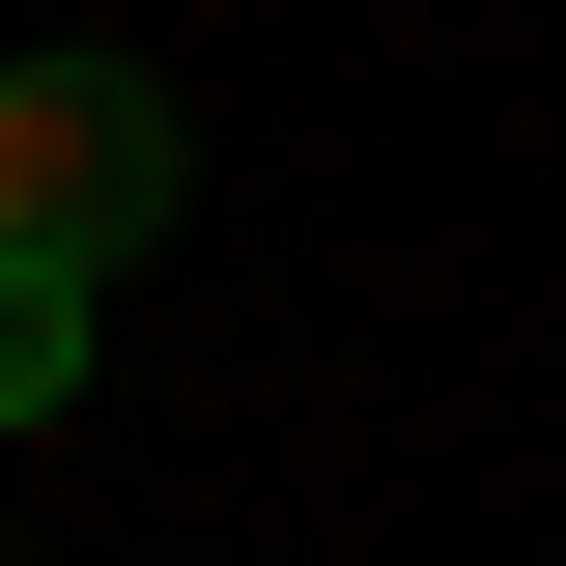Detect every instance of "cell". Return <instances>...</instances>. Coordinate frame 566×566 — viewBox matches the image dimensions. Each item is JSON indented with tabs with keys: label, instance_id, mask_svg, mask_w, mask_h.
<instances>
[{
	"label": "cell",
	"instance_id": "2",
	"mask_svg": "<svg viewBox=\"0 0 566 566\" xmlns=\"http://www.w3.org/2000/svg\"><path fill=\"white\" fill-rule=\"evenodd\" d=\"M57 397H85V283H57V255H0V424H57Z\"/></svg>",
	"mask_w": 566,
	"mask_h": 566
},
{
	"label": "cell",
	"instance_id": "1",
	"mask_svg": "<svg viewBox=\"0 0 566 566\" xmlns=\"http://www.w3.org/2000/svg\"><path fill=\"white\" fill-rule=\"evenodd\" d=\"M170 199H199V114H170L142 57H0V255L114 283Z\"/></svg>",
	"mask_w": 566,
	"mask_h": 566
}]
</instances>
